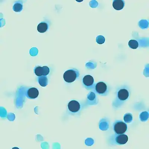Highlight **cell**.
I'll list each match as a JSON object with an SVG mask.
<instances>
[{"mask_svg":"<svg viewBox=\"0 0 149 149\" xmlns=\"http://www.w3.org/2000/svg\"><path fill=\"white\" fill-rule=\"evenodd\" d=\"M130 88L126 86H119L115 93V98L113 102V106L116 108L120 107L130 98Z\"/></svg>","mask_w":149,"mask_h":149,"instance_id":"cell-1","label":"cell"},{"mask_svg":"<svg viewBox=\"0 0 149 149\" xmlns=\"http://www.w3.org/2000/svg\"><path fill=\"white\" fill-rule=\"evenodd\" d=\"M79 71L77 69H70L65 72L64 74V79L68 83H72L79 78Z\"/></svg>","mask_w":149,"mask_h":149,"instance_id":"cell-2","label":"cell"},{"mask_svg":"<svg viewBox=\"0 0 149 149\" xmlns=\"http://www.w3.org/2000/svg\"><path fill=\"white\" fill-rule=\"evenodd\" d=\"M96 92L102 96H106L108 95L110 92L109 87L104 82H98L95 86Z\"/></svg>","mask_w":149,"mask_h":149,"instance_id":"cell-3","label":"cell"},{"mask_svg":"<svg viewBox=\"0 0 149 149\" xmlns=\"http://www.w3.org/2000/svg\"><path fill=\"white\" fill-rule=\"evenodd\" d=\"M113 130L116 133L118 134H123L126 132L127 130V125L123 121L117 120L114 122Z\"/></svg>","mask_w":149,"mask_h":149,"instance_id":"cell-4","label":"cell"},{"mask_svg":"<svg viewBox=\"0 0 149 149\" xmlns=\"http://www.w3.org/2000/svg\"><path fill=\"white\" fill-rule=\"evenodd\" d=\"M83 86L87 90H92L95 88V84L93 77L90 75H86L82 79Z\"/></svg>","mask_w":149,"mask_h":149,"instance_id":"cell-5","label":"cell"},{"mask_svg":"<svg viewBox=\"0 0 149 149\" xmlns=\"http://www.w3.org/2000/svg\"><path fill=\"white\" fill-rule=\"evenodd\" d=\"M128 137L125 134H116L113 137V143L116 145H123L128 141Z\"/></svg>","mask_w":149,"mask_h":149,"instance_id":"cell-6","label":"cell"},{"mask_svg":"<svg viewBox=\"0 0 149 149\" xmlns=\"http://www.w3.org/2000/svg\"><path fill=\"white\" fill-rule=\"evenodd\" d=\"M34 73L37 76L40 77L42 76L47 75L50 72V70L49 67L47 66L43 67L37 66L34 69Z\"/></svg>","mask_w":149,"mask_h":149,"instance_id":"cell-7","label":"cell"},{"mask_svg":"<svg viewBox=\"0 0 149 149\" xmlns=\"http://www.w3.org/2000/svg\"><path fill=\"white\" fill-rule=\"evenodd\" d=\"M68 109L72 113H77L79 111L81 106L79 102L75 100H72L69 102Z\"/></svg>","mask_w":149,"mask_h":149,"instance_id":"cell-8","label":"cell"},{"mask_svg":"<svg viewBox=\"0 0 149 149\" xmlns=\"http://www.w3.org/2000/svg\"><path fill=\"white\" fill-rule=\"evenodd\" d=\"M39 92L35 88H31L28 89L26 92V96L29 99H35L38 97Z\"/></svg>","mask_w":149,"mask_h":149,"instance_id":"cell-9","label":"cell"},{"mask_svg":"<svg viewBox=\"0 0 149 149\" xmlns=\"http://www.w3.org/2000/svg\"><path fill=\"white\" fill-rule=\"evenodd\" d=\"M125 1L122 0H114L113 1V6L116 10H121L125 6Z\"/></svg>","mask_w":149,"mask_h":149,"instance_id":"cell-10","label":"cell"},{"mask_svg":"<svg viewBox=\"0 0 149 149\" xmlns=\"http://www.w3.org/2000/svg\"><path fill=\"white\" fill-rule=\"evenodd\" d=\"M48 26L46 22H42L40 23L37 26V30L40 33L46 32L47 31Z\"/></svg>","mask_w":149,"mask_h":149,"instance_id":"cell-11","label":"cell"},{"mask_svg":"<svg viewBox=\"0 0 149 149\" xmlns=\"http://www.w3.org/2000/svg\"><path fill=\"white\" fill-rule=\"evenodd\" d=\"M38 81L39 84L42 87H45L47 86L48 82L47 77L46 76H42L38 77Z\"/></svg>","mask_w":149,"mask_h":149,"instance_id":"cell-12","label":"cell"},{"mask_svg":"<svg viewBox=\"0 0 149 149\" xmlns=\"http://www.w3.org/2000/svg\"><path fill=\"white\" fill-rule=\"evenodd\" d=\"M22 8H23V6H22V3H21L19 2L15 4L13 8V10L17 13L21 12L22 10Z\"/></svg>","mask_w":149,"mask_h":149,"instance_id":"cell-13","label":"cell"},{"mask_svg":"<svg viewBox=\"0 0 149 149\" xmlns=\"http://www.w3.org/2000/svg\"><path fill=\"white\" fill-rule=\"evenodd\" d=\"M129 46L130 48L136 49L139 46V44L136 40H131L129 42Z\"/></svg>","mask_w":149,"mask_h":149,"instance_id":"cell-14","label":"cell"},{"mask_svg":"<svg viewBox=\"0 0 149 149\" xmlns=\"http://www.w3.org/2000/svg\"><path fill=\"white\" fill-rule=\"evenodd\" d=\"M132 115L130 113L125 114L124 117V119L125 122L127 123H130L132 120Z\"/></svg>","mask_w":149,"mask_h":149,"instance_id":"cell-15","label":"cell"},{"mask_svg":"<svg viewBox=\"0 0 149 149\" xmlns=\"http://www.w3.org/2000/svg\"><path fill=\"white\" fill-rule=\"evenodd\" d=\"M96 42L98 44L102 45L105 42V38L102 35L98 36L96 38Z\"/></svg>","mask_w":149,"mask_h":149,"instance_id":"cell-16","label":"cell"}]
</instances>
